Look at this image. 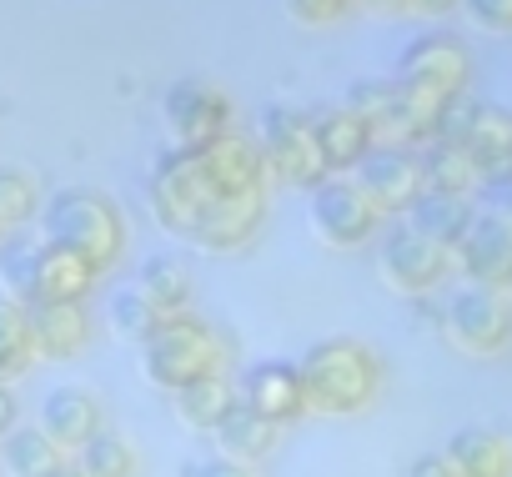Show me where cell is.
Masks as SVG:
<instances>
[{
	"label": "cell",
	"instance_id": "cell-9",
	"mask_svg": "<svg viewBox=\"0 0 512 477\" xmlns=\"http://www.w3.org/2000/svg\"><path fill=\"white\" fill-rule=\"evenodd\" d=\"M437 141H452L467 151L477 176L512 171V111L502 106H477V101H452L442 116Z\"/></svg>",
	"mask_w": 512,
	"mask_h": 477
},
{
	"label": "cell",
	"instance_id": "cell-7",
	"mask_svg": "<svg viewBox=\"0 0 512 477\" xmlns=\"http://www.w3.org/2000/svg\"><path fill=\"white\" fill-rule=\"evenodd\" d=\"M307 216H312V231L337 252H357L382 231V211L347 176H327L322 186H312Z\"/></svg>",
	"mask_w": 512,
	"mask_h": 477
},
{
	"label": "cell",
	"instance_id": "cell-17",
	"mask_svg": "<svg viewBox=\"0 0 512 477\" xmlns=\"http://www.w3.org/2000/svg\"><path fill=\"white\" fill-rule=\"evenodd\" d=\"M312 126H317V151H322V166L327 176H342V171H357L362 156L377 146V136L362 126L357 111L347 106H327V111H312Z\"/></svg>",
	"mask_w": 512,
	"mask_h": 477
},
{
	"label": "cell",
	"instance_id": "cell-16",
	"mask_svg": "<svg viewBox=\"0 0 512 477\" xmlns=\"http://www.w3.org/2000/svg\"><path fill=\"white\" fill-rule=\"evenodd\" d=\"M26 322H31L36 357H46V362H71L86 347V332H91L81 302H31Z\"/></svg>",
	"mask_w": 512,
	"mask_h": 477
},
{
	"label": "cell",
	"instance_id": "cell-19",
	"mask_svg": "<svg viewBox=\"0 0 512 477\" xmlns=\"http://www.w3.org/2000/svg\"><path fill=\"white\" fill-rule=\"evenodd\" d=\"M442 457L457 477H512V437L492 427H462L447 437Z\"/></svg>",
	"mask_w": 512,
	"mask_h": 477
},
{
	"label": "cell",
	"instance_id": "cell-29",
	"mask_svg": "<svg viewBox=\"0 0 512 477\" xmlns=\"http://www.w3.org/2000/svg\"><path fill=\"white\" fill-rule=\"evenodd\" d=\"M41 206V186L26 166H11V161H0V226L16 231L36 216Z\"/></svg>",
	"mask_w": 512,
	"mask_h": 477
},
{
	"label": "cell",
	"instance_id": "cell-21",
	"mask_svg": "<svg viewBox=\"0 0 512 477\" xmlns=\"http://www.w3.org/2000/svg\"><path fill=\"white\" fill-rule=\"evenodd\" d=\"M211 437H216L221 457H231V462L251 467V462H262V457H272V452H277L282 427H277V422H267L262 412H251V407L231 402V412L221 417V427H216Z\"/></svg>",
	"mask_w": 512,
	"mask_h": 477
},
{
	"label": "cell",
	"instance_id": "cell-25",
	"mask_svg": "<svg viewBox=\"0 0 512 477\" xmlns=\"http://www.w3.org/2000/svg\"><path fill=\"white\" fill-rule=\"evenodd\" d=\"M417 166H422V191H447V196H472L477 191V166L467 161L462 146L452 141H427L417 151Z\"/></svg>",
	"mask_w": 512,
	"mask_h": 477
},
{
	"label": "cell",
	"instance_id": "cell-11",
	"mask_svg": "<svg viewBox=\"0 0 512 477\" xmlns=\"http://www.w3.org/2000/svg\"><path fill=\"white\" fill-rule=\"evenodd\" d=\"M452 267H457L452 252L437 247V242H427V236L412 231V226H397V231L382 236V277H387V287L402 292V297L432 292Z\"/></svg>",
	"mask_w": 512,
	"mask_h": 477
},
{
	"label": "cell",
	"instance_id": "cell-3",
	"mask_svg": "<svg viewBox=\"0 0 512 477\" xmlns=\"http://www.w3.org/2000/svg\"><path fill=\"white\" fill-rule=\"evenodd\" d=\"M41 226H46V242L86 257L96 272H111L126 252V216L121 206L96 191V186H66L46 201L41 211Z\"/></svg>",
	"mask_w": 512,
	"mask_h": 477
},
{
	"label": "cell",
	"instance_id": "cell-20",
	"mask_svg": "<svg viewBox=\"0 0 512 477\" xmlns=\"http://www.w3.org/2000/svg\"><path fill=\"white\" fill-rule=\"evenodd\" d=\"M477 221V206L472 196H447V191H422L412 206H407V226L422 231L427 242L457 252V242L467 236V226Z\"/></svg>",
	"mask_w": 512,
	"mask_h": 477
},
{
	"label": "cell",
	"instance_id": "cell-33",
	"mask_svg": "<svg viewBox=\"0 0 512 477\" xmlns=\"http://www.w3.org/2000/svg\"><path fill=\"white\" fill-rule=\"evenodd\" d=\"M287 11L302 26H327V21H337V16L352 11V0H287Z\"/></svg>",
	"mask_w": 512,
	"mask_h": 477
},
{
	"label": "cell",
	"instance_id": "cell-15",
	"mask_svg": "<svg viewBox=\"0 0 512 477\" xmlns=\"http://www.w3.org/2000/svg\"><path fill=\"white\" fill-rule=\"evenodd\" d=\"M96 277L101 272L86 257H76V252H66V247H56V242L41 236L36 257H31V297H26V307L31 302H86Z\"/></svg>",
	"mask_w": 512,
	"mask_h": 477
},
{
	"label": "cell",
	"instance_id": "cell-41",
	"mask_svg": "<svg viewBox=\"0 0 512 477\" xmlns=\"http://www.w3.org/2000/svg\"><path fill=\"white\" fill-rule=\"evenodd\" d=\"M6 236H11V231H6V226H0V247H6Z\"/></svg>",
	"mask_w": 512,
	"mask_h": 477
},
{
	"label": "cell",
	"instance_id": "cell-24",
	"mask_svg": "<svg viewBox=\"0 0 512 477\" xmlns=\"http://www.w3.org/2000/svg\"><path fill=\"white\" fill-rule=\"evenodd\" d=\"M0 462H6L11 477H56L61 467H71L66 462V447H56L41 432V422L36 427H16L6 442H0Z\"/></svg>",
	"mask_w": 512,
	"mask_h": 477
},
{
	"label": "cell",
	"instance_id": "cell-35",
	"mask_svg": "<svg viewBox=\"0 0 512 477\" xmlns=\"http://www.w3.org/2000/svg\"><path fill=\"white\" fill-rule=\"evenodd\" d=\"M186 477H256V472L216 452V457H201V462H191V467H186Z\"/></svg>",
	"mask_w": 512,
	"mask_h": 477
},
{
	"label": "cell",
	"instance_id": "cell-34",
	"mask_svg": "<svg viewBox=\"0 0 512 477\" xmlns=\"http://www.w3.org/2000/svg\"><path fill=\"white\" fill-rule=\"evenodd\" d=\"M477 196L492 216H507L512 221V171H497V176H482L477 181Z\"/></svg>",
	"mask_w": 512,
	"mask_h": 477
},
{
	"label": "cell",
	"instance_id": "cell-8",
	"mask_svg": "<svg viewBox=\"0 0 512 477\" xmlns=\"http://www.w3.org/2000/svg\"><path fill=\"white\" fill-rule=\"evenodd\" d=\"M161 116L171 131V146H211L231 131V101L206 76H181L161 96Z\"/></svg>",
	"mask_w": 512,
	"mask_h": 477
},
{
	"label": "cell",
	"instance_id": "cell-40",
	"mask_svg": "<svg viewBox=\"0 0 512 477\" xmlns=\"http://www.w3.org/2000/svg\"><path fill=\"white\" fill-rule=\"evenodd\" d=\"M56 477H86V472H81V467H61Z\"/></svg>",
	"mask_w": 512,
	"mask_h": 477
},
{
	"label": "cell",
	"instance_id": "cell-23",
	"mask_svg": "<svg viewBox=\"0 0 512 477\" xmlns=\"http://www.w3.org/2000/svg\"><path fill=\"white\" fill-rule=\"evenodd\" d=\"M231 402H236V392H231V382H226L221 372H211V377H201V382H191V387L171 392L176 422H181V427H191V432H216V427H221V417L231 412Z\"/></svg>",
	"mask_w": 512,
	"mask_h": 477
},
{
	"label": "cell",
	"instance_id": "cell-32",
	"mask_svg": "<svg viewBox=\"0 0 512 477\" xmlns=\"http://www.w3.org/2000/svg\"><path fill=\"white\" fill-rule=\"evenodd\" d=\"M462 6L482 31H497V36L512 31V0H462Z\"/></svg>",
	"mask_w": 512,
	"mask_h": 477
},
{
	"label": "cell",
	"instance_id": "cell-1",
	"mask_svg": "<svg viewBox=\"0 0 512 477\" xmlns=\"http://www.w3.org/2000/svg\"><path fill=\"white\" fill-rule=\"evenodd\" d=\"M151 216L176 242L201 252H241L267 221V191H231L201 146H166L146 181Z\"/></svg>",
	"mask_w": 512,
	"mask_h": 477
},
{
	"label": "cell",
	"instance_id": "cell-37",
	"mask_svg": "<svg viewBox=\"0 0 512 477\" xmlns=\"http://www.w3.org/2000/svg\"><path fill=\"white\" fill-rule=\"evenodd\" d=\"M407 477H457V472H452V462H447L442 452H422V457L407 467Z\"/></svg>",
	"mask_w": 512,
	"mask_h": 477
},
{
	"label": "cell",
	"instance_id": "cell-13",
	"mask_svg": "<svg viewBox=\"0 0 512 477\" xmlns=\"http://www.w3.org/2000/svg\"><path fill=\"white\" fill-rule=\"evenodd\" d=\"M452 262L462 267V277L472 287L512 292V221L492 216V211H477V221L467 226V236L457 242Z\"/></svg>",
	"mask_w": 512,
	"mask_h": 477
},
{
	"label": "cell",
	"instance_id": "cell-28",
	"mask_svg": "<svg viewBox=\"0 0 512 477\" xmlns=\"http://www.w3.org/2000/svg\"><path fill=\"white\" fill-rule=\"evenodd\" d=\"M81 472L86 477H136L141 472V457L136 447L121 437V432H96L86 447H81Z\"/></svg>",
	"mask_w": 512,
	"mask_h": 477
},
{
	"label": "cell",
	"instance_id": "cell-39",
	"mask_svg": "<svg viewBox=\"0 0 512 477\" xmlns=\"http://www.w3.org/2000/svg\"><path fill=\"white\" fill-rule=\"evenodd\" d=\"M362 6H372L382 16H397V11H407V0H362Z\"/></svg>",
	"mask_w": 512,
	"mask_h": 477
},
{
	"label": "cell",
	"instance_id": "cell-10",
	"mask_svg": "<svg viewBox=\"0 0 512 477\" xmlns=\"http://www.w3.org/2000/svg\"><path fill=\"white\" fill-rule=\"evenodd\" d=\"M442 332H447L462 352L492 357V352H502V347L512 342V297L497 292V287H472V282H467V287L447 302Z\"/></svg>",
	"mask_w": 512,
	"mask_h": 477
},
{
	"label": "cell",
	"instance_id": "cell-6",
	"mask_svg": "<svg viewBox=\"0 0 512 477\" xmlns=\"http://www.w3.org/2000/svg\"><path fill=\"white\" fill-rule=\"evenodd\" d=\"M467 76H472V56H467V46H462L457 36H442V31L407 41L402 56H397V71H392V81H397L402 91L427 96V101H442V106L462 101Z\"/></svg>",
	"mask_w": 512,
	"mask_h": 477
},
{
	"label": "cell",
	"instance_id": "cell-22",
	"mask_svg": "<svg viewBox=\"0 0 512 477\" xmlns=\"http://www.w3.org/2000/svg\"><path fill=\"white\" fill-rule=\"evenodd\" d=\"M342 106L362 116V126L377 136V146H392V141H397V111H402V91H397V81H392V76H387V81H377V76H367V81H352Z\"/></svg>",
	"mask_w": 512,
	"mask_h": 477
},
{
	"label": "cell",
	"instance_id": "cell-18",
	"mask_svg": "<svg viewBox=\"0 0 512 477\" xmlns=\"http://www.w3.org/2000/svg\"><path fill=\"white\" fill-rule=\"evenodd\" d=\"M101 427H106L101 402H96L86 387H56V392L41 402V432H46L56 447H76V452H81Z\"/></svg>",
	"mask_w": 512,
	"mask_h": 477
},
{
	"label": "cell",
	"instance_id": "cell-27",
	"mask_svg": "<svg viewBox=\"0 0 512 477\" xmlns=\"http://www.w3.org/2000/svg\"><path fill=\"white\" fill-rule=\"evenodd\" d=\"M36 367V342H31V322L26 307L0 292V382H16Z\"/></svg>",
	"mask_w": 512,
	"mask_h": 477
},
{
	"label": "cell",
	"instance_id": "cell-31",
	"mask_svg": "<svg viewBox=\"0 0 512 477\" xmlns=\"http://www.w3.org/2000/svg\"><path fill=\"white\" fill-rule=\"evenodd\" d=\"M31 257H36L31 236H6V247H0V292H11L21 307L31 297Z\"/></svg>",
	"mask_w": 512,
	"mask_h": 477
},
{
	"label": "cell",
	"instance_id": "cell-38",
	"mask_svg": "<svg viewBox=\"0 0 512 477\" xmlns=\"http://www.w3.org/2000/svg\"><path fill=\"white\" fill-rule=\"evenodd\" d=\"M452 6H462V0H407V11H417V16H447Z\"/></svg>",
	"mask_w": 512,
	"mask_h": 477
},
{
	"label": "cell",
	"instance_id": "cell-36",
	"mask_svg": "<svg viewBox=\"0 0 512 477\" xmlns=\"http://www.w3.org/2000/svg\"><path fill=\"white\" fill-rule=\"evenodd\" d=\"M21 427V407H16V392H11V382H0V442H6L11 432Z\"/></svg>",
	"mask_w": 512,
	"mask_h": 477
},
{
	"label": "cell",
	"instance_id": "cell-12",
	"mask_svg": "<svg viewBox=\"0 0 512 477\" xmlns=\"http://www.w3.org/2000/svg\"><path fill=\"white\" fill-rule=\"evenodd\" d=\"M357 191L387 216V211H407L422 196V166L412 146H372L362 156V166L352 171Z\"/></svg>",
	"mask_w": 512,
	"mask_h": 477
},
{
	"label": "cell",
	"instance_id": "cell-2",
	"mask_svg": "<svg viewBox=\"0 0 512 477\" xmlns=\"http://www.w3.org/2000/svg\"><path fill=\"white\" fill-rule=\"evenodd\" d=\"M297 372H302V387H307V412H322V417H357L382 392V362L357 337L312 342L297 357Z\"/></svg>",
	"mask_w": 512,
	"mask_h": 477
},
{
	"label": "cell",
	"instance_id": "cell-30",
	"mask_svg": "<svg viewBox=\"0 0 512 477\" xmlns=\"http://www.w3.org/2000/svg\"><path fill=\"white\" fill-rule=\"evenodd\" d=\"M161 322H166V312H161L141 287H121V292L111 297V327H116L126 342H146Z\"/></svg>",
	"mask_w": 512,
	"mask_h": 477
},
{
	"label": "cell",
	"instance_id": "cell-5",
	"mask_svg": "<svg viewBox=\"0 0 512 477\" xmlns=\"http://www.w3.org/2000/svg\"><path fill=\"white\" fill-rule=\"evenodd\" d=\"M256 146H262V161H267V181H277V186L312 191L327 181V166L317 151V126H312L307 106H267L262 126H256Z\"/></svg>",
	"mask_w": 512,
	"mask_h": 477
},
{
	"label": "cell",
	"instance_id": "cell-26",
	"mask_svg": "<svg viewBox=\"0 0 512 477\" xmlns=\"http://www.w3.org/2000/svg\"><path fill=\"white\" fill-rule=\"evenodd\" d=\"M136 287L166 312V317H176V312H186L191 307V292H196V282H191V267L181 262V257H171V252H151L146 262H141V277H136Z\"/></svg>",
	"mask_w": 512,
	"mask_h": 477
},
{
	"label": "cell",
	"instance_id": "cell-14",
	"mask_svg": "<svg viewBox=\"0 0 512 477\" xmlns=\"http://www.w3.org/2000/svg\"><path fill=\"white\" fill-rule=\"evenodd\" d=\"M241 407L262 412L267 422L287 427L297 417H307V387H302V372L297 362H282V357H262L241 372Z\"/></svg>",
	"mask_w": 512,
	"mask_h": 477
},
{
	"label": "cell",
	"instance_id": "cell-4",
	"mask_svg": "<svg viewBox=\"0 0 512 477\" xmlns=\"http://www.w3.org/2000/svg\"><path fill=\"white\" fill-rule=\"evenodd\" d=\"M211 372H221V342L196 312L166 317L141 342V377L161 392H181V387H191Z\"/></svg>",
	"mask_w": 512,
	"mask_h": 477
}]
</instances>
